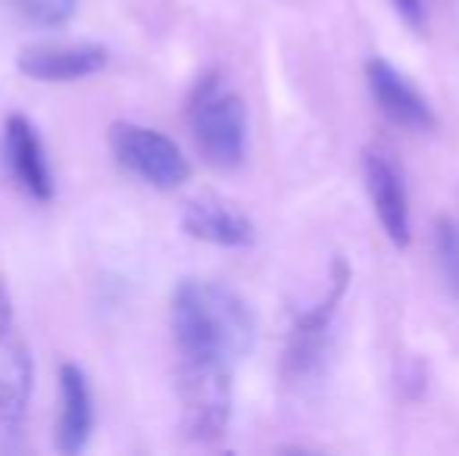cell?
Returning <instances> with one entry per match:
<instances>
[{
	"label": "cell",
	"instance_id": "6da1fadb",
	"mask_svg": "<svg viewBox=\"0 0 459 456\" xmlns=\"http://www.w3.org/2000/svg\"><path fill=\"white\" fill-rule=\"evenodd\" d=\"M172 329L182 357L235 366L254 347L256 323L244 297L219 281H182L172 297Z\"/></svg>",
	"mask_w": 459,
	"mask_h": 456
},
{
	"label": "cell",
	"instance_id": "7a4b0ae2",
	"mask_svg": "<svg viewBox=\"0 0 459 456\" xmlns=\"http://www.w3.org/2000/svg\"><path fill=\"white\" fill-rule=\"evenodd\" d=\"M197 153L216 169H235L247 153V107L222 73H206L187 98Z\"/></svg>",
	"mask_w": 459,
	"mask_h": 456
},
{
	"label": "cell",
	"instance_id": "3957f363",
	"mask_svg": "<svg viewBox=\"0 0 459 456\" xmlns=\"http://www.w3.org/2000/svg\"><path fill=\"white\" fill-rule=\"evenodd\" d=\"M231 369L216 359L182 357L178 369V400L187 438L216 441L222 438L231 416Z\"/></svg>",
	"mask_w": 459,
	"mask_h": 456
},
{
	"label": "cell",
	"instance_id": "277c9868",
	"mask_svg": "<svg viewBox=\"0 0 459 456\" xmlns=\"http://www.w3.org/2000/svg\"><path fill=\"white\" fill-rule=\"evenodd\" d=\"M109 151L116 163L160 191H176L191 178V163L169 134L141 122H113Z\"/></svg>",
	"mask_w": 459,
	"mask_h": 456
},
{
	"label": "cell",
	"instance_id": "5b68a950",
	"mask_svg": "<svg viewBox=\"0 0 459 456\" xmlns=\"http://www.w3.org/2000/svg\"><path fill=\"white\" fill-rule=\"evenodd\" d=\"M344 288H347V266L338 260L334 262V285L328 291V297L319 306H313L309 313L297 316L294 329L288 335V350H284V372H288V378L303 382V378L319 372L328 350V329H332L334 306H338Z\"/></svg>",
	"mask_w": 459,
	"mask_h": 456
},
{
	"label": "cell",
	"instance_id": "8992f818",
	"mask_svg": "<svg viewBox=\"0 0 459 456\" xmlns=\"http://www.w3.org/2000/svg\"><path fill=\"white\" fill-rule=\"evenodd\" d=\"M366 82H368V91H372L375 104L381 107V113H385L391 122H397L400 128H410V132H431V128L437 125L425 94L419 91L400 69H394L387 60H381V56L368 60Z\"/></svg>",
	"mask_w": 459,
	"mask_h": 456
},
{
	"label": "cell",
	"instance_id": "52a82bcc",
	"mask_svg": "<svg viewBox=\"0 0 459 456\" xmlns=\"http://www.w3.org/2000/svg\"><path fill=\"white\" fill-rule=\"evenodd\" d=\"M109 54L100 44H29L19 50V73L35 82H79L107 66Z\"/></svg>",
	"mask_w": 459,
	"mask_h": 456
},
{
	"label": "cell",
	"instance_id": "ba28073f",
	"mask_svg": "<svg viewBox=\"0 0 459 456\" xmlns=\"http://www.w3.org/2000/svg\"><path fill=\"white\" fill-rule=\"evenodd\" d=\"M4 153L16 185L35 201L48 203L54 197V172L48 163V151L41 144V134L31 125V119L13 113L4 125Z\"/></svg>",
	"mask_w": 459,
	"mask_h": 456
},
{
	"label": "cell",
	"instance_id": "9c48e42d",
	"mask_svg": "<svg viewBox=\"0 0 459 456\" xmlns=\"http://www.w3.org/2000/svg\"><path fill=\"white\" fill-rule=\"evenodd\" d=\"M363 176L372 207L385 226V235L397 247H406L410 244V197H406V185L397 163L385 153L368 151L363 159Z\"/></svg>",
	"mask_w": 459,
	"mask_h": 456
},
{
	"label": "cell",
	"instance_id": "30bf717a",
	"mask_svg": "<svg viewBox=\"0 0 459 456\" xmlns=\"http://www.w3.org/2000/svg\"><path fill=\"white\" fill-rule=\"evenodd\" d=\"M60 426H56V451L63 456H79L94 434V394L82 366H60Z\"/></svg>",
	"mask_w": 459,
	"mask_h": 456
},
{
	"label": "cell",
	"instance_id": "8fae6325",
	"mask_svg": "<svg viewBox=\"0 0 459 456\" xmlns=\"http://www.w3.org/2000/svg\"><path fill=\"white\" fill-rule=\"evenodd\" d=\"M182 228L197 241L216 247H250L256 241V228L241 210L219 197H194L182 210Z\"/></svg>",
	"mask_w": 459,
	"mask_h": 456
},
{
	"label": "cell",
	"instance_id": "7c38bea8",
	"mask_svg": "<svg viewBox=\"0 0 459 456\" xmlns=\"http://www.w3.org/2000/svg\"><path fill=\"white\" fill-rule=\"evenodd\" d=\"M31 394V359L25 350H13L0 363V432L19 434Z\"/></svg>",
	"mask_w": 459,
	"mask_h": 456
},
{
	"label": "cell",
	"instance_id": "4fadbf2b",
	"mask_svg": "<svg viewBox=\"0 0 459 456\" xmlns=\"http://www.w3.org/2000/svg\"><path fill=\"white\" fill-rule=\"evenodd\" d=\"M13 10L22 19H29L31 25L41 29H60L73 19L79 0H10Z\"/></svg>",
	"mask_w": 459,
	"mask_h": 456
},
{
	"label": "cell",
	"instance_id": "5bb4252c",
	"mask_svg": "<svg viewBox=\"0 0 459 456\" xmlns=\"http://www.w3.org/2000/svg\"><path fill=\"white\" fill-rule=\"evenodd\" d=\"M437 254L441 262L447 269V275L459 285V228L454 219H441L437 222Z\"/></svg>",
	"mask_w": 459,
	"mask_h": 456
},
{
	"label": "cell",
	"instance_id": "9a60e30c",
	"mask_svg": "<svg viewBox=\"0 0 459 456\" xmlns=\"http://www.w3.org/2000/svg\"><path fill=\"white\" fill-rule=\"evenodd\" d=\"M397 13L406 19L410 25H422L425 22V10H422V0H394Z\"/></svg>",
	"mask_w": 459,
	"mask_h": 456
},
{
	"label": "cell",
	"instance_id": "2e32d148",
	"mask_svg": "<svg viewBox=\"0 0 459 456\" xmlns=\"http://www.w3.org/2000/svg\"><path fill=\"white\" fill-rule=\"evenodd\" d=\"M10 329H13V304H10L6 288L0 285V344H4V338L10 335Z\"/></svg>",
	"mask_w": 459,
	"mask_h": 456
}]
</instances>
